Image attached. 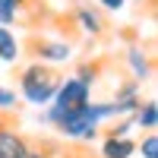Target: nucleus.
I'll use <instances>...</instances> for the list:
<instances>
[{
    "mask_svg": "<svg viewBox=\"0 0 158 158\" xmlns=\"http://www.w3.org/2000/svg\"><path fill=\"white\" fill-rule=\"evenodd\" d=\"M22 95L29 98L32 104H44V101H51L54 98V92H57V79H54V73H51L48 67H41V63H35V67H29L22 73Z\"/></svg>",
    "mask_w": 158,
    "mask_h": 158,
    "instance_id": "obj_1",
    "label": "nucleus"
},
{
    "mask_svg": "<svg viewBox=\"0 0 158 158\" xmlns=\"http://www.w3.org/2000/svg\"><path fill=\"white\" fill-rule=\"evenodd\" d=\"M82 104H89V85H82L79 79H67L63 85H57L54 92V108L48 111V120H60V114H67V111H76V108H82Z\"/></svg>",
    "mask_w": 158,
    "mask_h": 158,
    "instance_id": "obj_2",
    "label": "nucleus"
},
{
    "mask_svg": "<svg viewBox=\"0 0 158 158\" xmlns=\"http://www.w3.org/2000/svg\"><path fill=\"white\" fill-rule=\"evenodd\" d=\"M25 152H29V146L22 142V136L0 127V158H22Z\"/></svg>",
    "mask_w": 158,
    "mask_h": 158,
    "instance_id": "obj_3",
    "label": "nucleus"
},
{
    "mask_svg": "<svg viewBox=\"0 0 158 158\" xmlns=\"http://www.w3.org/2000/svg\"><path fill=\"white\" fill-rule=\"evenodd\" d=\"M133 152H136V146H133L127 136H108V139H104V146H101V155H104V158H130Z\"/></svg>",
    "mask_w": 158,
    "mask_h": 158,
    "instance_id": "obj_4",
    "label": "nucleus"
},
{
    "mask_svg": "<svg viewBox=\"0 0 158 158\" xmlns=\"http://www.w3.org/2000/svg\"><path fill=\"white\" fill-rule=\"evenodd\" d=\"M133 123L146 127V130H155V123H158V108H155V101H149V104H142V108H136Z\"/></svg>",
    "mask_w": 158,
    "mask_h": 158,
    "instance_id": "obj_5",
    "label": "nucleus"
},
{
    "mask_svg": "<svg viewBox=\"0 0 158 158\" xmlns=\"http://www.w3.org/2000/svg\"><path fill=\"white\" fill-rule=\"evenodd\" d=\"M76 19L82 22V29H85V32H92V35H98V32H101V19H98V13H92L89 6H79V10H76Z\"/></svg>",
    "mask_w": 158,
    "mask_h": 158,
    "instance_id": "obj_6",
    "label": "nucleus"
},
{
    "mask_svg": "<svg viewBox=\"0 0 158 158\" xmlns=\"http://www.w3.org/2000/svg\"><path fill=\"white\" fill-rule=\"evenodd\" d=\"M38 54H41V60H67L70 57V44H41Z\"/></svg>",
    "mask_w": 158,
    "mask_h": 158,
    "instance_id": "obj_7",
    "label": "nucleus"
},
{
    "mask_svg": "<svg viewBox=\"0 0 158 158\" xmlns=\"http://www.w3.org/2000/svg\"><path fill=\"white\" fill-rule=\"evenodd\" d=\"M130 67H133V73L142 79V76H149V57L142 54L139 48H130Z\"/></svg>",
    "mask_w": 158,
    "mask_h": 158,
    "instance_id": "obj_8",
    "label": "nucleus"
},
{
    "mask_svg": "<svg viewBox=\"0 0 158 158\" xmlns=\"http://www.w3.org/2000/svg\"><path fill=\"white\" fill-rule=\"evenodd\" d=\"M22 0H0V25H10L16 19V10H19Z\"/></svg>",
    "mask_w": 158,
    "mask_h": 158,
    "instance_id": "obj_9",
    "label": "nucleus"
},
{
    "mask_svg": "<svg viewBox=\"0 0 158 158\" xmlns=\"http://www.w3.org/2000/svg\"><path fill=\"white\" fill-rule=\"evenodd\" d=\"M16 54H19V44H16V38H3L0 41V60H16Z\"/></svg>",
    "mask_w": 158,
    "mask_h": 158,
    "instance_id": "obj_10",
    "label": "nucleus"
},
{
    "mask_svg": "<svg viewBox=\"0 0 158 158\" xmlns=\"http://www.w3.org/2000/svg\"><path fill=\"white\" fill-rule=\"evenodd\" d=\"M139 152H142V158H158V136H146Z\"/></svg>",
    "mask_w": 158,
    "mask_h": 158,
    "instance_id": "obj_11",
    "label": "nucleus"
},
{
    "mask_svg": "<svg viewBox=\"0 0 158 158\" xmlns=\"http://www.w3.org/2000/svg\"><path fill=\"white\" fill-rule=\"evenodd\" d=\"M79 82H82V85H92V82H95V70H92V67H82V70H79Z\"/></svg>",
    "mask_w": 158,
    "mask_h": 158,
    "instance_id": "obj_12",
    "label": "nucleus"
},
{
    "mask_svg": "<svg viewBox=\"0 0 158 158\" xmlns=\"http://www.w3.org/2000/svg\"><path fill=\"white\" fill-rule=\"evenodd\" d=\"M13 104H16V95L10 89H0V108H13Z\"/></svg>",
    "mask_w": 158,
    "mask_h": 158,
    "instance_id": "obj_13",
    "label": "nucleus"
},
{
    "mask_svg": "<svg viewBox=\"0 0 158 158\" xmlns=\"http://www.w3.org/2000/svg\"><path fill=\"white\" fill-rule=\"evenodd\" d=\"M130 127H133V120H123L120 127H114V130H111V136H127V130H130Z\"/></svg>",
    "mask_w": 158,
    "mask_h": 158,
    "instance_id": "obj_14",
    "label": "nucleus"
},
{
    "mask_svg": "<svg viewBox=\"0 0 158 158\" xmlns=\"http://www.w3.org/2000/svg\"><path fill=\"white\" fill-rule=\"evenodd\" d=\"M104 10H123V0H101Z\"/></svg>",
    "mask_w": 158,
    "mask_h": 158,
    "instance_id": "obj_15",
    "label": "nucleus"
},
{
    "mask_svg": "<svg viewBox=\"0 0 158 158\" xmlns=\"http://www.w3.org/2000/svg\"><path fill=\"white\" fill-rule=\"evenodd\" d=\"M22 158H51V155H44V152H35V149H29Z\"/></svg>",
    "mask_w": 158,
    "mask_h": 158,
    "instance_id": "obj_16",
    "label": "nucleus"
},
{
    "mask_svg": "<svg viewBox=\"0 0 158 158\" xmlns=\"http://www.w3.org/2000/svg\"><path fill=\"white\" fill-rule=\"evenodd\" d=\"M3 38H10V32H6V25H0V41H3Z\"/></svg>",
    "mask_w": 158,
    "mask_h": 158,
    "instance_id": "obj_17",
    "label": "nucleus"
}]
</instances>
